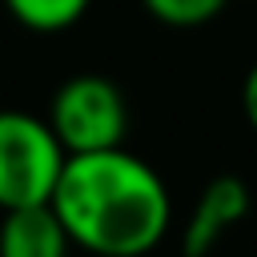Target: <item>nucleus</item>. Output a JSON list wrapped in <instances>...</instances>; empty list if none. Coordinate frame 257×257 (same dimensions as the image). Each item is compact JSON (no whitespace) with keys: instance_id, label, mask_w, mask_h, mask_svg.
Instances as JSON below:
<instances>
[{"instance_id":"f257e3e1","label":"nucleus","mask_w":257,"mask_h":257,"mask_svg":"<svg viewBox=\"0 0 257 257\" xmlns=\"http://www.w3.org/2000/svg\"><path fill=\"white\" fill-rule=\"evenodd\" d=\"M72 245L92 257H145L173 225V197L161 173L124 145L72 153L52 193Z\"/></svg>"},{"instance_id":"f03ea898","label":"nucleus","mask_w":257,"mask_h":257,"mask_svg":"<svg viewBox=\"0 0 257 257\" xmlns=\"http://www.w3.org/2000/svg\"><path fill=\"white\" fill-rule=\"evenodd\" d=\"M64 161L68 153L48 116L0 108V213L52 201Z\"/></svg>"},{"instance_id":"7ed1b4c3","label":"nucleus","mask_w":257,"mask_h":257,"mask_svg":"<svg viewBox=\"0 0 257 257\" xmlns=\"http://www.w3.org/2000/svg\"><path fill=\"white\" fill-rule=\"evenodd\" d=\"M48 124L60 137L64 153H100L124 145L128 104L124 92L100 72L68 76L48 100Z\"/></svg>"},{"instance_id":"20e7f679","label":"nucleus","mask_w":257,"mask_h":257,"mask_svg":"<svg viewBox=\"0 0 257 257\" xmlns=\"http://www.w3.org/2000/svg\"><path fill=\"white\" fill-rule=\"evenodd\" d=\"M245 213H249V185L233 173L213 177L201 189V197L193 205V217L185 225V257H205L221 241V233L229 225H237Z\"/></svg>"},{"instance_id":"39448f33","label":"nucleus","mask_w":257,"mask_h":257,"mask_svg":"<svg viewBox=\"0 0 257 257\" xmlns=\"http://www.w3.org/2000/svg\"><path fill=\"white\" fill-rule=\"evenodd\" d=\"M72 237L52 201L8 209L0 221V257H68Z\"/></svg>"},{"instance_id":"423d86ee","label":"nucleus","mask_w":257,"mask_h":257,"mask_svg":"<svg viewBox=\"0 0 257 257\" xmlns=\"http://www.w3.org/2000/svg\"><path fill=\"white\" fill-rule=\"evenodd\" d=\"M92 0H4L8 16L28 32H64L84 20Z\"/></svg>"},{"instance_id":"0eeeda50","label":"nucleus","mask_w":257,"mask_h":257,"mask_svg":"<svg viewBox=\"0 0 257 257\" xmlns=\"http://www.w3.org/2000/svg\"><path fill=\"white\" fill-rule=\"evenodd\" d=\"M145 12L165 28H201L221 16L229 0H141Z\"/></svg>"},{"instance_id":"6e6552de","label":"nucleus","mask_w":257,"mask_h":257,"mask_svg":"<svg viewBox=\"0 0 257 257\" xmlns=\"http://www.w3.org/2000/svg\"><path fill=\"white\" fill-rule=\"evenodd\" d=\"M241 112H245L249 128L257 133V60H253V68H249L245 80H241Z\"/></svg>"}]
</instances>
